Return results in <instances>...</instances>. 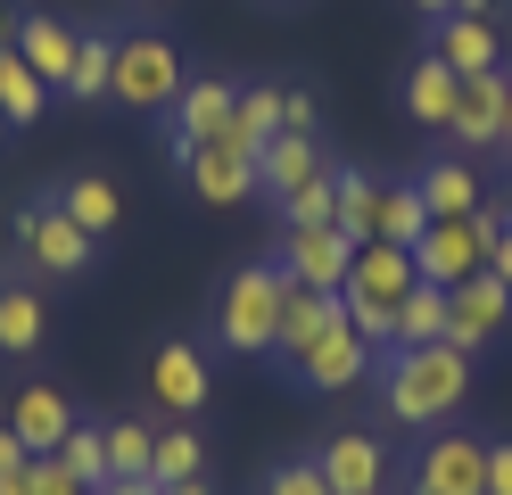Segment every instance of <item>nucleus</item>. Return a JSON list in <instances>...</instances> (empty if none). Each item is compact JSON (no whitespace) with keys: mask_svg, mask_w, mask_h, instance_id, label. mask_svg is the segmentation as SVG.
I'll return each mask as SVG.
<instances>
[{"mask_svg":"<svg viewBox=\"0 0 512 495\" xmlns=\"http://www.w3.org/2000/svg\"><path fill=\"white\" fill-rule=\"evenodd\" d=\"M380 413H389L397 429H438V421H455L463 413V396H471V355L455 339H430V347H389L380 355Z\"/></svg>","mask_w":512,"mask_h":495,"instance_id":"obj_1","label":"nucleus"},{"mask_svg":"<svg viewBox=\"0 0 512 495\" xmlns=\"http://www.w3.org/2000/svg\"><path fill=\"white\" fill-rule=\"evenodd\" d=\"M413 289H422V273H413V248H397V240H364L356 264H347V281H339V306H347V322H356L380 355H389V347H397V306H405Z\"/></svg>","mask_w":512,"mask_h":495,"instance_id":"obj_2","label":"nucleus"},{"mask_svg":"<svg viewBox=\"0 0 512 495\" xmlns=\"http://www.w3.org/2000/svg\"><path fill=\"white\" fill-rule=\"evenodd\" d=\"M290 289H298V281L281 273V264H240V273L223 281V297H215V347H232V355H273Z\"/></svg>","mask_w":512,"mask_h":495,"instance_id":"obj_3","label":"nucleus"},{"mask_svg":"<svg viewBox=\"0 0 512 495\" xmlns=\"http://www.w3.org/2000/svg\"><path fill=\"white\" fill-rule=\"evenodd\" d=\"M281 372H290L298 388H314V396H347V388H364V380L380 372V347H372L364 330L339 314V322H323V330H314L306 347H290V355H281Z\"/></svg>","mask_w":512,"mask_h":495,"instance_id":"obj_4","label":"nucleus"},{"mask_svg":"<svg viewBox=\"0 0 512 495\" xmlns=\"http://www.w3.org/2000/svg\"><path fill=\"white\" fill-rule=\"evenodd\" d=\"M182 50L166 42V33H116V75H108V99H124V108L141 116H166L182 99Z\"/></svg>","mask_w":512,"mask_h":495,"instance_id":"obj_5","label":"nucleus"},{"mask_svg":"<svg viewBox=\"0 0 512 495\" xmlns=\"http://www.w3.org/2000/svg\"><path fill=\"white\" fill-rule=\"evenodd\" d=\"M488 240H496V215H446L430 223L422 240H413V273H422L430 289H463L471 273H488Z\"/></svg>","mask_w":512,"mask_h":495,"instance_id":"obj_6","label":"nucleus"},{"mask_svg":"<svg viewBox=\"0 0 512 495\" xmlns=\"http://www.w3.org/2000/svg\"><path fill=\"white\" fill-rule=\"evenodd\" d=\"M17 248H25V264L34 273H58V281H75V273H91V231L58 207V198H25L17 207Z\"/></svg>","mask_w":512,"mask_h":495,"instance_id":"obj_7","label":"nucleus"},{"mask_svg":"<svg viewBox=\"0 0 512 495\" xmlns=\"http://www.w3.org/2000/svg\"><path fill=\"white\" fill-rule=\"evenodd\" d=\"M405 495H488V438H471V429L422 438V454L405 471Z\"/></svg>","mask_w":512,"mask_h":495,"instance_id":"obj_8","label":"nucleus"},{"mask_svg":"<svg viewBox=\"0 0 512 495\" xmlns=\"http://www.w3.org/2000/svg\"><path fill=\"white\" fill-rule=\"evenodd\" d=\"M232 108H240V83H223V75H190L182 99L166 108V149L182 157V149L223 141V132H232Z\"/></svg>","mask_w":512,"mask_h":495,"instance_id":"obj_9","label":"nucleus"},{"mask_svg":"<svg viewBox=\"0 0 512 495\" xmlns=\"http://www.w3.org/2000/svg\"><path fill=\"white\" fill-rule=\"evenodd\" d=\"M174 174L190 182V198H199V207H240V198H256V149L207 141V149H182Z\"/></svg>","mask_w":512,"mask_h":495,"instance_id":"obj_10","label":"nucleus"},{"mask_svg":"<svg viewBox=\"0 0 512 495\" xmlns=\"http://www.w3.org/2000/svg\"><path fill=\"white\" fill-rule=\"evenodd\" d=\"M504 322H512V289H504L496 273H471L463 289H446V339H455L463 355L496 347V339H504Z\"/></svg>","mask_w":512,"mask_h":495,"instance_id":"obj_11","label":"nucleus"},{"mask_svg":"<svg viewBox=\"0 0 512 495\" xmlns=\"http://www.w3.org/2000/svg\"><path fill=\"white\" fill-rule=\"evenodd\" d=\"M149 396L166 405L174 421H199L207 413V396H215V372H207V355L190 347V339H166L149 355Z\"/></svg>","mask_w":512,"mask_h":495,"instance_id":"obj_12","label":"nucleus"},{"mask_svg":"<svg viewBox=\"0 0 512 495\" xmlns=\"http://www.w3.org/2000/svg\"><path fill=\"white\" fill-rule=\"evenodd\" d=\"M504 99H512V75H504V66H488V75H463L455 83V124H446V132H455V149H504Z\"/></svg>","mask_w":512,"mask_h":495,"instance_id":"obj_13","label":"nucleus"},{"mask_svg":"<svg viewBox=\"0 0 512 495\" xmlns=\"http://www.w3.org/2000/svg\"><path fill=\"white\" fill-rule=\"evenodd\" d=\"M323 174H331V165H323V132H273V141L256 149V190H265L273 207L298 198L306 182H323Z\"/></svg>","mask_w":512,"mask_h":495,"instance_id":"obj_14","label":"nucleus"},{"mask_svg":"<svg viewBox=\"0 0 512 495\" xmlns=\"http://www.w3.org/2000/svg\"><path fill=\"white\" fill-rule=\"evenodd\" d=\"M281 273H290L298 289H331L339 297V281H347V264H356V240L347 231H281Z\"/></svg>","mask_w":512,"mask_h":495,"instance_id":"obj_15","label":"nucleus"},{"mask_svg":"<svg viewBox=\"0 0 512 495\" xmlns=\"http://www.w3.org/2000/svg\"><path fill=\"white\" fill-rule=\"evenodd\" d=\"M314 471H323L331 495H380V479H389V454H380V438H364V429H339V438H323Z\"/></svg>","mask_w":512,"mask_h":495,"instance_id":"obj_16","label":"nucleus"},{"mask_svg":"<svg viewBox=\"0 0 512 495\" xmlns=\"http://www.w3.org/2000/svg\"><path fill=\"white\" fill-rule=\"evenodd\" d=\"M34 75L50 83V91H67V75H75V50H83V25H58V17H42V9H25V25H17V42H9Z\"/></svg>","mask_w":512,"mask_h":495,"instance_id":"obj_17","label":"nucleus"},{"mask_svg":"<svg viewBox=\"0 0 512 495\" xmlns=\"http://www.w3.org/2000/svg\"><path fill=\"white\" fill-rule=\"evenodd\" d=\"M75 421H83V413H75V405H67V396H58L50 380H25V388L9 396V429H17V438L34 446V454H58Z\"/></svg>","mask_w":512,"mask_h":495,"instance_id":"obj_18","label":"nucleus"},{"mask_svg":"<svg viewBox=\"0 0 512 495\" xmlns=\"http://www.w3.org/2000/svg\"><path fill=\"white\" fill-rule=\"evenodd\" d=\"M455 66H446L438 50H422V58H413V75H405V116L413 124H430V132H446V124H455Z\"/></svg>","mask_w":512,"mask_h":495,"instance_id":"obj_19","label":"nucleus"},{"mask_svg":"<svg viewBox=\"0 0 512 495\" xmlns=\"http://www.w3.org/2000/svg\"><path fill=\"white\" fill-rule=\"evenodd\" d=\"M430 50L455 66V75H488V66H504V58H496V25H488V17H463V9L430 25Z\"/></svg>","mask_w":512,"mask_h":495,"instance_id":"obj_20","label":"nucleus"},{"mask_svg":"<svg viewBox=\"0 0 512 495\" xmlns=\"http://www.w3.org/2000/svg\"><path fill=\"white\" fill-rule=\"evenodd\" d=\"M413 190H422L430 223H446V215H479V165H463V157H430L422 174H413Z\"/></svg>","mask_w":512,"mask_h":495,"instance_id":"obj_21","label":"nucleus"},{"mask_svg":"<svg viewBox=\"0 0 512 495\" xmlns=\"http://www.w3.org/2000/svg\"><path fill=\"white\" fill-rule=\"evenodd\" d=\"M380 190H389V182H380V174H364V165H339V231H347V240H380Z\"/></svg>","mask_w":512,"mask_h":495,"instance_id":"obj_22","label":"nucleus"},{"mask_svg":"<svg viewBox=\"0 0 512 495\" xmlns=\"http://www.w3.org/2000/svg\"><path fill=\"white\" fill-rule=\"evenodd\" d=\"M42 347V297L25 281H0V355H34Z\"/></svg>","mask_w":512,"mask_h":495,"instance_id":"obj_23","label":"nucleus"},{"mask_svg":"<svg viewBox=\"0 0 512 495\" xmlns=\"http://www.w3.org/2000/svg\"><path fill=\"white\" fill-rule=\"evenodd\" d=\"M58 207H67L91 240H100V231H116L124 223V198H116V182H100V174H75L67 190H58Z\"/></svg>","mask_w":512,"mask_h":495,"instance_id":"obj_24","label":"nucleus"},{"mask_svg":"<svg viewBox=\"0 0 512 495\" xmlns=\"http://www.w3.org/2000/svg\"><path fill=\"white\" fill-rule=\"evenodd\" d=\"M149 479H157V487H182V479H207V438H199V429H157V454H149Z\"/></svg>","mask_w":512,"mask_h":495,"instance_id":"obj_25","label":"nucleus"},{"mask_svg":"<svg viewBox=\"0 0 512 495\" xmlns=\"http://www.w3.org/2000/svg\"><path fill=\"white\" fill-rule=\"evenodd\" d=\"M50 99H58V91L34 75V66H25L17 50H0V116H9V124H34Z\"/></svg>","mask_w":512,"mask_h":495,"instance_id":"obj_26","label":"nucleus"},{"mask_svg":"<svg viewBox=\"0 0 512 495\" xmlns=\"http://www.w3.org/2000/svg\"><path fill=\"white\" fill-rule=\"evenodd\" d=\"M339 314H347V306H339L331 289H290V306H281V339H273V355L306 347L314 330H323V322H339Z\"/></svg>","mask_w":512,"mask_h":495,"instance_id":"obj_27","label":"nucleus"},{"mask_svg":"<svg viewBox=\"0 0 512 495\" xmlns=\"http://www.w3.org/2000/svg\"><path fill=\"white\" fill-rule=\"evenodd\" d=\"M273 132H281V83H248V91H240V108H232V132H223V141L265 149Z\"/></svg>","mask_w":512,"mask_h":495,"instance_id":"obj_28","label":"nucleus"},{"mask_svg":"<svg viewBox=\"0 0 512 495\" xmlns=\"http://www.w3.org/2000/svg\"><path fill=\"white\" fill-rule=\"evenodd\" d=\"M108 75H116V33L83 25V50H75V75H67V99H108Z\"/></svg>","mask_w":512,"mask_h":495,"instance_id":"obj_29","label":"nucleus"},{"mask_svg":"<svg viewBox=\"0 0 512 495\" xmlns=\"http://www.w3.org/2000/svg\"><path fill=\"white\" fill-rule=\"evenodd\" d=\"M281 231H339V165L323 182H306L298 198H281Z\"/></svg>","mask_w":512,"mask_h":495,"instance_id":"obj_30","label":"nucleus"},{"mask_svg":"<svg viewBox=\"0 0 512 495\" xmlns=\"http://www.w3.org/2000/svg\"><path fill=\"white\" fill-rule=\"evenodd\" d=\"M58 462H67L83 487H108V479H116V471H108V421H75L67 446H58Z\"/></svg>","mask_w":512,"mask_h":495,"instance_id":"obj_31","label":"nucleus"},{"mask_svg":"<svg viewBox=\"0 0 512 495\" xmlns=\"http://www.w3.org/2000/svg\"><path fill=\"white\" fill-rule=\"evenodd\" d=\"M422 231H430V207H422V190H413V182H389V190H380V240L413 248Z\"/></svg>","mask_w":512,"mask_h":495,"instance_id":"obj_32","label":"nucleus"},{"mask_svg":"<svg viewBox=\"0 0 512 495\" xmlns=\"http://www.w3.org/2000/svg\"><path fill=\"white\" fill-rule=\"evenodd\" d=\"M430 339H446V289H413L405 306H397V347H430Z\"/></svg>","mask_w":512,"mask_h":495,"instance_id":"obj_33","label":"nucleus"},{"mask_svg":"<svg viewBox=\"0 0 512 495\" xmlns=\"http://www.w3.org/2000/svg\"><path fill=\"white\" fill-rule=\"evenodd\" d=\"M149 454H157L149 421H108V471L116 479H149Z\"/></svg>","mask_w":512,"mask_h":495,"instance_id":"obj_34","label":"nucleus"},{"mask_svg":"<svg viewBox=\"0 0 512 495\" xmlns=\"http://www.w3.org/2000/svg\"><path fill=\"white\" fill-rule=\"evenodd\" d=\"M314 124H323V99L306 83H281V132H314Z\"/></svg>","mask_w":512,"mask_h":495,"instance_id":"obj_35","label":"nucleus"},{"mask_svg":"<svg viewBox=\"0 0 512 495\" xmlns=\"http://www.w3.org/2000/svg\"><path fill=\"white\" fill-rule=\"evenodd\" d=\"M34 495H100V487H83L58 454H34Z\"/></svg>","mask_w":512,"mask_h":495,"instance_id":"obj_36","label":"nucleus"},{"mask_svg":"<svg viewBox=\"0 0 512 495\" xmlns=\"http://www.w3.org/2000/svg\"><path fill=\"white\" fill-rule=\"evenodd\" d=\"M265 495H331V487H323V471H314V462H281V471L265 479Z\"/></svg>","mask_w":512,"mask_h":495,"instance_id":"obj_37","label":"nucleus"},{"mask_svg":"<svg viewBox=\"0 0 512 495\" xmlns=\"http://www.w3.org/2000/svg\"><path fill=\"white\" fill-rule=\"evenodd\" d=\"M488 495H512V438H488Z\"/></svg>","mask_w":512,"mask_h":495,"instance_id":"obj_38","label":"nucleus"},{"mask_svg":"<svg viewBox=\"0 0 512 495\" xmlns=\"http://www.w3.org/2000/svg\"><path fill=\"white\" fill-rule=\"evenodd\" d=\"M488 273L512 289V231H496V240H488Z\"/></svg>","mask_w":512,"mask_h":495,"instance_id":"obj_39","label":"nucleus"},{"mask_svg":"<svg viewBox=\"0 0 512 495\" xmlns=\"http://www.w3.org/2000/svg\"><path fill=\"white\" fill-rule=\"evenodd\" d=\"M100 495H166V487H157V479H108Z\"/></svg>","mask_w":512,"mask_h":495,"instance_id":"obj_40","label":"nucleus"},{"mask_svg":"<svg viewBox=\"0 0 512 495\" xmlns=\"http://www.w3.org/2000/svg\"><path fill=\"white\" fill-rule=\"evenodd\" d=\"M0 495H34V462L25 471H0Z\"/></svg>","mask_w":512,"mask_h":495,"instance_id":"obj_41","label":"nucleus"},{"mask_svg":"<svg viewBox=\"0 0 512 495\" xmlns=\"http://www.w3.org/2000/svg\"><path fill=\"white\" fill-rule=\"evenodd\" d=\"M17 25H25V9H9V0H0V50L17 42Z\"/></svg>","mask_w":512,"mask_h":495,"instance_id":"obj_42","label":"nucleus"},{"mask_svg":"<svg viewBox=\"0 0 512 495\" xmlns=\"http://www.w3.org/2000/svg\"><path fill=\"white\" fill-rule=\"evenodd\" d=\"M413 9H422V17L438 25V17H455V0H413Z\"/></svg>","mask_w":512,"mask_h":495,"instance_id":"obj_43","label":"nucleus"},{"mask_svg":"<svg viewBox=\"0 0 512 495\" xmlns=\"http://www.w3.org/2000/svg\"><path fill=\"white\" fill-rule=\"evenodd\" d=\"M166 495H215V487H207V479H182V487H166Z\"/></svg>","mask_w":512,"mask_h":495,"instance_id":"obj_44","label":"nucleus"},{"mask_svg":"<svg viewBox=\"0 0 512 495\" xmlns=\"http://www.w3.org/2000/svg\"><path fill=\"white\" fill-rule=\"evenodd\" d=\"M455 9H463V17H488V9H496V0H455Z\"/></svg>","mask_w":512,"mask_h":495,"instance_id":"obj_45","label":"nucleus"},{"mask_svg":"<svg viewBox=\"0 0 512 495\" xmlns=\"http://www.w3.org/2000/svg\"><path fill=\"white\" fill-rule=\"evenodd\" d=\"M488 215H496V231H512V198H504V207H488Z\"/></svg>","mask_w":512,"mask_h":495,"instance_id":"obj_46","label":"nucleus"},{"mask_svg":"<svg viewBox=\"0 0 512 495\" xmlns=\"http://www.w3.org/2000/svg\"><path fill=\"white\" fill-rule=\"evenodd\" d=\"M504 149H512V99H504Z\"/></svg>","mask_w":512,"mask_h":495,"instance_id":"obj_47","label":"nucleus"},{"mask_svg":"<svg viewBox=\"0 0 512 495\" xmlns=\"http://www.w3.org/2000/svg\"><path fill=\"white\" fill-rule=\"evenodd\" d=\"M265 9H306V0H265Z\"/></svg>","mask_w":512,"mask_h":495,"instance_id":"obj_48","label":"nucleus"},{"mask_svg":"<svg viewBox=\"0 0 512 495\" xmlns=\"http://www.w3.org/2000/svg\"><path fill=\"white\" fill-rule=\"evenodd\" d=\"M9 132H17V124H9V116H0V141H9Z\"/></svg>","mask_w":512,"mask_h":495,"instance_id":"obj_49","label":"nucleus"},{"mask_svg":"<svg viewBox=\"0 0 512 495\" xmlns=\"http://www.w3.org/2000/svg\"><path fill=\"white\" fill-rule=\"evenodd\" d=\"M133 9H157V0H133Z\"/></svg>","mask_w":512,"mask_h":495,"instance_id":"obj_50","label":"nucleus"}]
</instances>
